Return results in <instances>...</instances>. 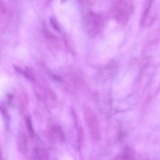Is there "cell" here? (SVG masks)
Wrapping results in <instances>:
<instances>
[{
  "label": "cell",
  "instance_id": "1",
  "mask_svg": "<svg viewBox=\"0 0 160 160\" xmlns=\"http://www.w3.org/2000/svg\"><path fill=\"white\" fill-rule=\"evenodd\" d=\"M133 11V5L130 0H119L112 6L111 13L116 21L125 24L129 20Z\"/></svg>",
  "mask_w": 160,
  "mask_h": 160
},
{
  "label": "cell",
  "instance_id": "2",
  "mask_svg": "<svg viewBox=\"0 0 160 160\" xmlns=\"http://www.w3.org/2000/svg\"><path fill=\"white\" fill-rule=\"evenodd\" d=\"M84 25L86 33L91 37H95L102 29L103 20L98 14L90 12L85 16Z\"/></svg>",
  "mask_w": 160,
  "mask_h": 160
},
{
  "label": "cell",
  "instance_id": "3",
  "mask_svg": "<svg viewBox=\"0 0 160 160\" xmlns=\"http://www.w3.org/2000/svg\"><path fill=\"white\" fill-rule=\"evenodd\" d=\"M84 120H85L86 125L88 127V133H90L91 137L94 141H98L100 138V129L96 115L93 112V111L88 107L84 108Z\"/></svg>",
  "mask_w": 160,
  "mask_h": 160
},
{
  "label": "cell",
  "instance_id": "4",
  "mask_svg": "<svg viewBox=\"0 0 160 160\" xmlns=\"http://www.w3.org/2000/svg\"><path fill=\"white\" fill-rule=\"evenodd\" d=\"M50 137L55 141L62 142L64 140V134L62 131V129L59 125H53L49 130Z\"/></svg>",
  "mask_w": 160,
  "mask_h": 160
},
{
  "label": "cell",
  "instance_id": "5",
  "mask_svg": "<svg viewBox=\"0 0 160 160\" xmlns=\"http://www.w3.org/2000/svg\"><path fill=\"white\" fill-rule=\"evenodd\" d=\"M32 157L34 160H48V154L45 149L41 147H35L33 150Z\"/></svg>",
  "mask_w": 160,
  "mask_h": 160
},
{
  "label": "cell",
  "instance_id": "6",
  "mask_svg": "<svg viewBox=\"0 0 160 160\" xmlns=\"http://www.w3.org/2000/svg\"><path fill=\"white\" fill-rule=\"evenodd\" d=\"M0 160H3V158H2V155L1 148H0Z\"/></svg>",
  "mask_w": 160,
  "mask_h": 160
}]
</instances>
